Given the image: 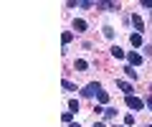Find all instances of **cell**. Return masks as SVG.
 Returning <instances> with one entry per match:
<instances>
[{
  "mask_svg": "<svg viewBox=\"0 0 152 127\" xmlns=\"http://www.w3.org/2000/svg\"><path fill=\"white\" fill-rule=\"evenodd\" d=\"M64 89H66V92H76V87L71 81H66V79H64Z\"/></svg>",
  "mask_w": 152,
  "mask_h": 127,
  "instance_id": "17",
  "label": "cell"
},
{
  "mask_svg": "<svg viewBox=\"0 0 152 127\" xmlns=\"http://www.w3.org/2000/svg\"><path fill=\"white\" fill-rule=\"evenodd\" d=\"M112 56L114 59H124V51H122L119 46H112Z\"/></svg>",
  "mask_w": 152,
  "mask_h": 127,
  "instance_id": "7",
  "label": "cell"
},
{
  "mask_svg": "<svg viewBox=\"0 0 152 127\" xmlns=\"http://www.w3.org/2000/svg\"><path fill=\"white\" fill-rule=\"evenodd\" d=\"M124 74L129 79H137V71H134V66H124Z\"/></svg>",
  "mask_w": 152,
  "mask_h": 127,
  "instance_id": "12",
  "label": "cell"
},
{
  "mask_svg": "<svg viewBox=\"0 0 152 127\" xmlns=\"http://www.w3.org/2000/svg\"><path fill=\"white\" fill-rule=\"evenodd\" d=\"M74 31H76V33H84V31H86V21L76 18V21H74Z\"/></svg>",
  "mask_w": 152,
  "mask_h": 127,
  "instance_id": "5",
  "label": "cell"
},
{
  "mask_svg": "<svg viewBox=\"0 0 152 127\" xmlns=\"http://www.w3.org/2000/svg\"><path fill=\"white\" fill-rule=\"evenodd\" d=\"M129 41H132V46H142V36H140V33H132Z\"/></svg>",
  "mask_w": 152,
  "mask_h": 127,
  "instance_id": "10",
  "label": "cell"
},
{
  "mask_svg": "<svg viewBox=\"0 0 152 127\" xmlns=\"http://www.w3.org/2000/svg\"><path fill=\"white\" fill-rule=\"evenodd\" d=\"M122 127H127V125H122Z\"/></svg>",
  "mask_w": 152,
  "mask_h": 127,
  "instance_id": "23",
  "label": "cell"
},
{
  "mask_svg": "<svg viewBox=\"0 0 152 127\" xmlns=\"http://www.w3.org/2000/svg\"><path fill=\"white\" fill-rule=\"evenodd\" d=\"M127 61H129V66H140V64H142V56L132 51V54H127Z\"/></svg>",
  "mask_w": 152,
  "mask_h": 127,
  "instance_id": "4",
  "label": "cell"
},
{
  "mask_svg": "<svg viewBox=\"0 0 152 127\" xmlns=\"http://www.w3.org/2000/svg\"><path fill=\"white\" fill-rule=\"evenodd\" d=\"M71 127H81V125H71Z\"/></svg>",
  "mask_w": 152,
  "mask_h": 127,
  "instance_id": "22",
  "label": "cell"
},
{
  "mask_svg": "<svg viewBox=\"0 0 152 127\" xmlns=\"http://www.w3.org/2000/svg\"><path fill=\"white\" fill-rule=\"evenodd\" d=\"M69 109H71V112H79V102L71 99V102H69Z\"/></svg>",
  "mask_w": 152,
  "mask_h": 127,
  "instance_id": "16",
  "label": "cell"
},
{
  "mask_svg": "<svg viewBox=\"0 0 152 127\" xmlns=\"http://www.w3.org/2000/svg\"><path fill=\"white\" fill-rule=\"evenodd\" d=\"M104 36H107V38H114V28L112 26H104Z\"/></svg>",
  "mask_w": 152,
  "mask_h": 127,
  "instance_id": "13",
  "label": "cell"
},
{
  "mask_svg": "<svg viewBox=\"0 0 152 127\" xmlns=\"http://www.w3.org/2000/svg\"><path fill=\"white\" fill-rule=\"evenodd\" d=\"M142 8H152V0H142Z\"/></svg>",
  "mask_w": 152,
  "mask_h": 127,
  "instance_id": "19",
  "label": "cell"
},
{
  "mask_svg": "<svg viewBox=\"0 0 152 127\" xmlns=\"http://www.w3.org/2000/svg\"><path fill=\"white\" fill-rule=\"evenodd\" d=\"M96 99H99V104H107V102H109V94H107V92L102 89V92L96 94Z\"/></svg>",
  "mask_w": 152,
  "mask_h": 127,
  "instance_id": "8",
  "label": "cell"
},
{
  "mask_svg": "<svg viewBox=\"0 0 152 127\" xmlns=\"http://www.w3.org/2000/svg\"><path fill=\"white\" fill-rule=\"evenodd\" d=\"M117 87H119L122 92L127 94V97H132V84H129V81H124V79H117Z\"/></svg>",
  "mask_w": 152,
  "mask_h": 127,
  "instance_id": "3",
  "label": "cell"
},
{
  "mask_svg": "<svg viewBox=\"0 0 152 127\" xmlns=\"http://www.w3.org/2000/svg\"><path fill=\"white\" fill-rule=\"evenodd\" d=\"M132 23H134V28H137V33H140L142 28H145V21H142V18L137 15V13H134V15H132Z\"/></svg>",
  "mask_w": 152,
  "mask_h": 127,
  "instance_id": "6",
  "label": "cell"
},
{
  "mask_svg": "<svg viewBox=\"0 0 152 127\" xmlns=\"http://www.w3.org/2000/svg\"><path fill=\"white\" fill-rule=\"evenodd\" d=\"M86 66H89V64L84 59H76V69H79V71H86Z\"/></svg>",
  "mask_w": 152,
  "mask_h": 127,
  "instance_id": "11",
  "label": "cell"
},
{
  "mask_svg": "<svg viewBox=\"0 0 152 127\" xmlns=\"http://www.w3.org/2000/svg\"><path fill=\"white\" fill-rule=\"evenodd\" d=\"M147 107H150V112H152V97H150V99H147Z\"/></svg>",
  "mask_w": 152,
  "mask_h": 127,
  "instance_id": "21",
  "label": "cell"
},
{
  "mask_svg": "<svg viewBox=\"0 0 152 127\" xmlns=\"http://www.w3.org/2000/svg\"><path fill=\"white\" fill-rule=\"evenodd\" d=\"M104 117H107V120H114V117H117V109H114V107H107V109H104Z\"/></svg>",
  "mask_w": 152,
  "mask_h": 127,
  "instance_id": "9",
  "label": "cell"
},
{
  "mask_svg": "<svg viewBox=\"0 0 152 127\" xmlns=\"http://www.w3.org/2000/svg\"><path fill=\"white\" fill-rule=\"evenodd\" d=\"M124 125H127V127L134 125V115H127V117H124Z\"/></svg>",
  "mask_w": 152,
  "mask_h": 127,
  "instance_id": "18",
  "label": "cell"
},
{
  "mask_svg": "<svg viewBox=\"0 0 152 127\" xmlns=\"http://www.w3.org/2000/svg\"><path fill=\"white\" fill-rule=\"evenodd\" d=\"M127 107H129V109H134V112H140L142 107H145V102H142L140 97H134V94H132V97H127Z\"/></svg>",
  "mask_w": 152,
  "mask_h": 127,
  "instance_id": "1",
  "label": "cell"
},
{
  "mask_svg": "<svg viewBox=\"0 0 152 127\" xmlns=\"http://www.w3.org/2000/svg\"><path fill=\"white\" fill-rule=\"evenodd\" d=\"M61 120H64V122H71V120H74V112H64V115H61Z\"/></svg>",
  "mask_w": 152,
  "mask_h": 127,
  "instance_id": "15",
  "label": "cell"
},
{
  "mask_svg": "<svg viewBox=\"0 0 152 127\" xmlns=\"http://www.w3.org/2000/svg\"><path fill=\"white\" fill-rule=\"evenodd\" d=\"M99 92H102V87H99L96 81H91V84H86V87H84V92H81V94H84V97H96Z\"/></svg>",
  "mask_w": 152,
  "mask_h": 127,
  "instance_id": "2",
  "label": "cell"
},
{
  "mask_svg": "<svg viewBox=\"0 0 152 127\" xmlns=\"http://www.w3.org/2000/svg\"><path fill=\"white\" fill-rule=\"evenodd\" d=\"M71 38H74V33H71V31H66V33L61 36V41H64V43H71Z\"/></svg>",
  "mask_w": 152,
  "mask_h": 127,
  "instance_id": "14",
  "label": "cell"
},
{
  "mask_svg": "<svg viewBox=\"0 0 152 127\" xmlns=\"http://www.w3.org/2000/svg\"><path fill=\"white\" fill-rule=\"evenodd\" d=\"M94 127H107V125H104V122H94Z\"/></svg>",
  "mask_w": 152,
  "mask_h": 127,
  "instance_id": "20",
  "label": "cell"
}]
</instances>
